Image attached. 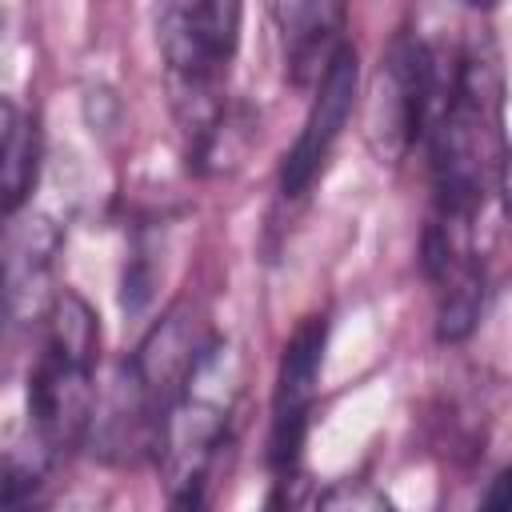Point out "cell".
<instances>
[{"instance_id": "cell-1", "label": "cell", "mask_w": 512, "mask_h": 512, "mask_svg": "<svg viewBox=\"0 0 512 512\" xmlns=\"http://www.w3.org/2000/svg\"><path fill=\"white\" fill-rule=\"evenodd\" d=\"M428 176H432V212L428 220L476 228V216L500 192L508 164L504 136V72L492 28L468 12H452L448 76L428 124Z\"/></svg>"}, {"instance_id": "cell-2", "label": "cell", "mask_w": 512, "mask_h": 512, "mask_svg": "<svg viewBox=\"0 0 512 512\" xmlns=\"http://www.w3.org/2000/svg\"><path fill=\"white\" fill-rule=\"evenodd\" d=\"M244 8L236 0H172L156 8V44L168 72L172 112L188 164L212 168L232 136L228 72L240 48Z\"/></svg>"}, {"instance_id": "cell-3", "label": "cell", "mask_w": 512, "mask_h": 512, "mask_svg": "<svg viewBox=\"0 0 512 512\" xmlns=\"http://www.w3.org/2000/svg\"><path fill=\"white\" fill-rule=\"evenodd\" d=\"M100 320L92 304L60 288L40 316V352L28 372V440L56 464L96 420Z\"/></svg>"}, {"instance_id": "cell-4", "label": "cell", "mask_w": 512, "mask_h": 512, "mask_svg": "<svg viewBox=\"0 0 512 512\" xmlns=\"http://www.w3.org/2000/svg\"><path fill=\"white\" fill-rule=\"evenodd\" d=\"M436 32L440 36H432V28H424L420 20L416 28H400L388 40L380 68L372 76L364 136H368V148L388 164H400L428 136V124L436 116L444 76H448L452 12Z\"/></svg>"}, {"instance_id": "cell-5", "label": "cell", "mask_w": 512, "mask_h": 512, "mask_svg": "<svg viewBox=\"0 0 512 512\" xmlns=\"http://www.w3.org/2000/svg\"><path fill=\"white\" fill-rule=\"evenodd\" d=\"M324 340H328L324 316H304L296 332L284 340L276 388H272V432H268V464L276 480H296L308 416H312L316 388H320Z\"/></svg>"}, {"instance_id": "cell-6", "label": "cell", "mask_w": 512, "mask_h": 512, "mask_svg": "<svg viewBox=\"0 0 512 512\" xmlns=\"http://www.w3.org/2000/svg\"><path fill=\"white\" fill-rule=\"evenodd\" d=\"M420 264L432 284L436 336L444 344L472 336V328L484 312V260L476 252V228L428 220Z\"/></svg>"}, {"instance_id": "cell-7", "label": "cell", "mask_w": 512, "mask_h": 512, "mask_svg": "<svg viewBox=\"0 0 512 512\" xmlns=\"http://www.w3.org/2000/svg\"><path fill=\"white\" fill-rule=\"evenodd\" d=\"M356 88H360V60H356V48L344 44L340 56L332 60V68L320 76L316 84V96L308 104V116L292 140V148L284 152V164H280V192L288 200L304 196L312 188V180L320 176L324 160L332 156L352 108H356Z\"/></svg>"}, {"instance_id": "cell-8", "label": "cell", "mask_w": 512, "mask_h": 512, "mask_svg": "<svg viewBox=\"0 0 512 512\" xmlns=\"http://www.w3.org/2000/svg\"><path fill=\"white\" fill-rule=\"evenodd\" d=\"M268 16L280 32L284 76L296 88L320 84V76L332 68L340 48L348 44L344 40L348 8L336 0H284V4H272Z\"/></svg>"}, {"instance_id": "cell-9", "label": "cell", "mask_w": 512, "mask_h": 512, "mask_svg": "<svg viewBox=\"0 0 512 512\" xmlns=\"http://www.w3.org/2000/svg\"><path fill=\"white\" fill-rule=\"evenodd\" d=\"M0 152H4V216L16 220V212L24 208V200L36 188L40 176V128L36 116L24 112L12 96H4L0 104Z\"/></svg>"}, {"instance_id": "cell-10", "label": "cell", "mask_w": 512, "mask_h": 512, "mask_svg": "<svg viewBox=\"0 0 512 512\" xmlns=\"http://www.w3.org/2000/svg\"><path fill=\"white\" fill-rule=\"evenodd\" d=\"M60 248V232L52 228L48 216H28V220H12L8 232V308L12 316H20V308H32V292L44 284L52 256Z\"/></svg>"}, {"instance_id": "cell-11", "label": "cell", "mask_w": 512, "mask_h": 512, "mask_svg": "<svg viewBox=\"0 0 512 512\" xmlns=\"http://www.w3.org/2000/svg\"><path fill=\"white\" fill-rule=\"evenodd\" d=\"M312 512H400L396 500L376 488L372 480H360V476H348V480H332L320 496H316V508Z\"/></svg>"}, {"instance_id": "cell-12", "label": "cell", "mask_w": 512, "mask_h": 512, "mask_svg": "<svg viewBox=\"0 0 512 512\" xmlns=\"http://www.w3.org/2000/svg\"><path fill=\"white\" fill-rule=\"evenodd\" d=\"M472 512H512V468H500L484 484V492H480V500H476Z\"/></svg>"}, {"instance_id": "cell-13", "label": "cell", "mask_w": 512, "mask_h": 512, "mask_svg": "<svg viewBox=\"0 0 512 512\" xmlns=\"http://www.w3.org/2000/svg\"><path fill=\"white\" fill-rule=\"evenodd\" d=\"M500 192H504V208H508V220H512V148H508V164H504V180H500Z\"/></svg>"}, {"instance_id": "cell-14", "label": "cell", "mask_w": 512, "mask_h": 512, "mask_svg": "<svg viewBox=\"0 0 512 512\" xmlns=\"http://www.w3.org/2000/svg\"><path fill=\"white\" fill-rule=\"evenodd\" d=\"M48 512H104V508L92 504V500H68V504H56V508H48Z\"/></svg>"}]
</instances>
